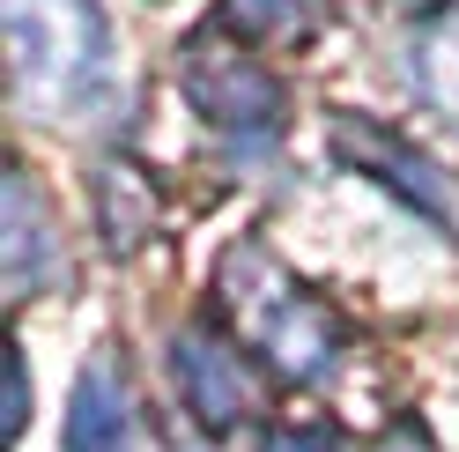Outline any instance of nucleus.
Segmentation results:
<instances>
[{"label":"nucleus","mask_w":459,"mask_h":452,"mask_svg":"<svg viewBox=\"0 0 459 452\" xmlns=\"http://www.w3.org/2000/svg\"><path fill=\"white\" fill-rule=\"evenodd\" d=\"M15 82L45 104H90L111 74V38L90 0H8Z\"/></svg>","instance_id":"obj_1"},{"label":"nucleus","mask_w":459,"mask_h":452,"mask_svg":"<svg viewBox=\"0 0 459 452\" xmlns=\"http://www.w3.org/2000/svg\"><path fill=\"white\" fill-rule=\"evenodd\" d=\"M230 297L245 304V326L260 334V349L281 363V371H297V378H326V371H333V356H341L333 319H326L304 290H290L260 252L230 260Z\"/></svg>","instance_id":"obj_2"},{"label":"nucleus","mask_w":459,"mask_h":452,"mask_svg":"<svg viewBox=\"0 0 459 452\" xmlns=\"http://www.w3.org/2000/svg\"><path fill=\"white\" fill-rule=\"evenodd\" d=\"M186 97L208 111L222 134H260V141H267L274 119H281V90H274V74L252 60V52L215 45V38L186 45Z\"/></svg>","instance_id":"obj_3"},{"label":"nucleus","mask_w":459,"mask_h":452,"mask_svg":"<svg viewBox=\"0 0 459 452\" xmlns=\"http://www.w3.org/2000/svg\"><path fill=\"white\" fill-rule=\"evenodd\" d=\"M170 378H178L186 408L208 422V430H230V422L252 415V401H260L238 342H222V334H208V326H193V334L170 342Z\"/></svg>","instance_id":"obj_4"},{"label":"nucleus","mask_w":459,"mask_h":452,"mask_svg":"<svg viewBox=\"0 0 459 452\" xmlns=\"http://www.w3.org/2000/svg\"><path fill=\"white\" fill-rule=\"evenodd\" d=\"M67 452H141L134 445V401H126V371L111 356H97L74 386L67 408Z\"/></svg>","instance_id":"obj_5"},{"label":"nucleus","mask_w":459,"mask_h":452,"mask_svg":"<svg viewBox=\"0 0 459 452\" xmlns=\"http://www.w3.org/2000/svg\"><path fill=\"white\" fill-rule=\"evenodd\" d=\"M222 8L252 38H311L319 15H326V0H222Z\"/></svg>","instance_id":"obj_6"},{"label":"nucleus","mask_w":459,"mask_h":452,"mask_svg":"<svg viewBox=\"0 0 459 452\" xmlns=\"http://www.w3.org/2000/svg\"><path fill=\"white\" fill-rule=\"evenodd\" d=\"M38 252H45V230H38V193H30V178H15V186H8V274H15V290H30Z\"/></svg>","instance_id":"obj_7"},{"label":"nucleus","mask_w":459,"mask_h":452,"mask_svg":"<svg viewBox=\"0 0 459 452\" xmlns=\"http://www.w3.org/2000/svg\"><path fill=\"white\" fill-rule=\"evenodd\" d=\"M415 74H422V90L459 119V30H452V38H429L422 60H415Z\"/></svg>","instance_id":"obj_8"},{"label":"nucleus","mask_w":459,"mask_h":452,"mask_svg":"<svg viewBox=\"0 0 459 452\" xmlns=\"http://www.w3.org/2000/svg\"><path fill=\"white\" fill-rule=\"evenodd\" d=\"M267 452H341V438L333 430H274Z\"/></svg>","instance_id":"obj_9"},{"label":"nucleus","mask_w":459,"mask_h":452,"mask_svg":"<svg viewBox=\"0 0 459 452\" xmlns=\"http://www.w3.org/2000/svg\"><path fill=\"white\" fill-rule=\"evenodd\" d=\"M370 452H437V445H429V438L415 430V422H393V430H385L378 445H370Z\"/></svg>","instance_id":"obj_10"}]
</instances>
